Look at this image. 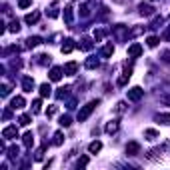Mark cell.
Segmentation results:
<instances>
[{
    "label": "cell",
    "mask_w": 170,
    "mask_h": 170,
    "mask_svg": "<svg viewBox=\"0 0 170 170\" xmlns=\"http://www.w3.org/2000/svg\"><path fill=\"white\" fill-rule=\"evenodd\" d=\"M156 120H158V122H162V124H170V114H158Z\"/></svg>",
    "instance_id": "17"
},
{
    "label": "cell",
    "mask_w": 170,
    "mask_h": 170,
    "mask_svg": "<svg viewBox=\"0 0 170 170\" xmlns=\"http://www.w3.org/2000/svg\"><path fill=\"white\" fill-rule=\"evenodd\" d=\"M116 130H118V120H112V122L110 124H106V132H116Z\"/></svg>",
    "instance_id": "16"
},
{
    "label": "cell",
    "mask_w": 170,
    "mask_h": 170,
    "mask_svg": "<svg viewBox=\"0 0 170 170\" xmlns=\"http://www.w3.org/2000/svg\"><path fill=\"white\" fill-rule=\"evenodd\" d=\"M64 20H66V22H72V8L64 10Z\"/></svg>",
    "instance_id": "25"
},
{
    "label": "cell",
    "mask_w": 170,
    "mask_h": 170,
    "mask_svg": "<svg viewBox=\"0 0 170 170\" xmlns=\"http://www.w3.org/2000/svg\"><path fill=\"white\" fill-rule=\"evenodd\" d=\"M16 154H18V148H16V146H12V148H10V158H14Z\"/></svg>",
    "instance_id": "33"
},
{
    "label": "cell",
    "mask_w": 170,
    "mask_h": 170,
    "mask_svg": "<svg viewBox=\"0 0 170 170\" xmlns=\"http://www.w3.org/2000/svg\"><path fill=\"white\" fill-rule=\"evenodd\" d=\"M142 96H144V90H142V88H138V86H134V88H130L128 90V100H140V98Z\"/></svg>",
    "instance_id": "2"
},
{
    "label": "cell",
    "mask_w": 170,
    "mask_h": 170,
    "mask_svg": "<svg viewBox=\"0 0 170 170\" xmlns=\"http://www.w3.org/2000/svg\"><path fill=\"white\" fill-rule=\"evenodd\" d=\"M48 116H54V114H56V106H52V108H48Z\"/></svg>",
    "instance_id": "34"
},
{
    "label": "cell",
    "mask_w": 170,
    "mask_h": 170,
    "mask_svg": "<svg viewBox=\"0 0 170 170\" xmlns=\"http://www.w3.org/2000/svg\"><path fill=\"white\" fill-rule=\"evenodd\" d=\"M32 144H34V136H32V132H26L24 134V146H32Z\"/></svg>",
    "instance_id": "14"
},
{
    "label": "cell",
    "mask_w": 170,
    "mask_h": 170,
    "mask_svg": "<svg viewBox=\"0 0 170 170\" xmlns=\"http://www.w3.org/2000/svg\"><path fill=\"white\" fill-rule=\"evenodd\" d=\"M22 88H24L26 92H32V88H34V80H32L30 76H26V78L22 80Z\"/></svg>",
    "instance_id": "7"
},
{
    "label": "cell",
    "mask_w": 170,
    "mask_h": 170,
    "mask_svg": "<svg viewBox=\"0 0 170 170\" xmlns=\"http://www.w3.org/2000/svg\"><path fill=\"white\" fill-rule=\"evenodd\" d=\"M4 138H8V140H12L18 136V130H16V126H8V128H4V132H2Z\"/></svg>",
    "instance_id": "4"
},
{
    "label": "cell",
    "mask_w": 170,
    "mask_h": 170,
    "mask_svg": "<svg viewBox=\"0 0 170 170\" xmlns=\"http://www.w3.org/2000/svg\"><path fill=\"white\" fill-rule=\"evenodd\" d=\"M26 42H28V46L32 48V46L40 44V36H30V38H28V40H26Z\"/></svg>",
    "instance_id": "18"
},
{
    "label": "cell",
    "mask_w": 170,
    "mask_h": 170,
    "mask_svg": "<svg viewBox=\"0 0 170 170\" xmlns=\"http://www.w3.org/2000/svg\"><path fill=\"white\" fill-rule=\"evenodd\" d=\"M144 134L148 136V140H154V138H156V136H158V134H156V130H146V132H144Z\"/></svg>",
    "instance_id": "29"
},
{
    "label": "cell",
    "mask_w": 170,
    "mask_h": 170,
    "mask_svg": "<svg viewBox=\"0 0 170 170\" xmlns=\"http://www.w3.org/2000/svg\"><path fill=\"white\" fill-rule=\"evenodd\" d=\"M70 124H72L70 116H62V118H60V126H70Z\"/></svg>",
    "instance_id": "27"
},
{
    "label": "cell",
    "mask_w": 170,
    "mask_h": 170,
    "mask_svg": "<svg viewBox=\"0 0 170 170\" xmlns=\"http://www.w3.org/2000/svg\"><path fill=\"white\" fill-rule=\"evenodd\" d=\"M98 104H100V100H92V102H88V104H86V106H82V110L78 112V122H84V120L90 116V114H92V110H94V108L98 106Z\"/></svg>",
    "instance_id": "1"
},
{
    "label": "cell",
    "mask_w": 170,
    "mask_h": 170,
    "mask_svg": "<svg viewBox=\"0 0 170 170\" xmlns=\"http://www.w3.org/2000/svg\"><path fill=\"white\" fill-rule=\"evenodd\" d=\"M76 68H78V64H76V62H68L66 66H64V72H66V74H74Z\"/></svg>",
    "instance_id": "13"
},
{
    "label": "cell",
    "mask_w": 170,
    "mask_h": 170,
    "mask_svg": "<svg viewBox=\"0 0 170 170\" xmlns=\"http://www.w3.org/2000/svg\"><path fill=\"white\" fill-rule=\"evenodd\" d=\"M60 50H62V54H70L74 50V40H64V44H62V48H60Z\"/></svg>",
    "instance_id": "5"
},
{
    "label": "cell",
    "mask_w": 170,
    "mask_h": 170,
    "mask_svg": "<svg viewBox=\"0 0 170 170\" xmlns=\"http://www.w3.org/2000/svg\"><path fill=\"white\" fill-rule=\"evenodd\" d=\"M140 152V144L138 142H128V144H126V154L128 156H136Z\"/></svg>",
    "instance_id": "3"
},
{
    "label": "cell",
    "mask_w": 170,
    "mask_h": 170,
    "mask_svg": "<svg viewBox=\"0 0 170 170\" xmlns=\"http://www.w3.org/2000/svg\"><path fill=\"white\" fill-rule=\"evenodd\" d=\"M60 78H62V68H52V70H50V80L58 82Z\"/></svg>",
    "instance_id": "9"
},
{
    "label": "cell",
    "mask_w": 170,
    "mask_h": 170,
    "mask_svg": "<svg viewBox=\"0 0 170 170\" xmlns=\"http://www.w3.org/2000/svg\"><path fill=\"white\" fill-rule=\"evenodd\" d=\"M112 52H114V46H112V44H106V46L102 48V54H104V56H112Z\"/></svg>",
    "instance_id": "19"
},
{
    "label": "cell",
    "mask_w": 170,
    "mask_h": 170,
    "mask_svg": "<svg viewBox=\"0 0 170 170\" xmlns=\"http://www.w3.org/2000/svg\"><path fill=\"white\" fill-rule=\"evenodd\" d=\"M8 30H10V32H18V30H20V22H18V20H12L10 26H8Z\"/></svg>",
    "instance_id": "21"
},
{
    "label": "cell",
    "mask_w": 170,
    "mask_h": 170,
    "mask_svg": "<svg viewBox=\"0 0 170 170\" xmlns=\"http://www.w3.org/2000/svg\"><path fill=\"white\" fill-rule=\"evenodd\" d=\"M62 140H64L62 132H56V134H54V144H56V146H60V144H62Z\"/></svg>",
    "instance_id": "23"
},
{
    "label": "cell",
    "mask_w": 170,
    "mask_h": 170,
    "mask_svg": "<svg viewBox=\"0 0 170 170\" xmlns=\"http://www.w3.org/2000/svg\"><path fill=\"white\" fill-rule=\"evenodd\" d=\"M40 100H34V104H32V106H34V112H40Z\"/></svg>",
    "instance_id": "31"
},
{
    "label": "cell",
    "mask_w": 170,
    "mask_h": 170,
    "mask_svg": "<svg viewBox=\"0 0 170 170\" xmlns=\"http://www.w3.org/2000/svg\"><path fill=\"white\" fill-rule=\"evenodd\" d=\"M98 66V60L96 58H88L86 60V68H96Z\"/></svg>",
    "instance_id": "22"
},
{
    "label": "cell",
    "mask_w": 170,
    "mask_h": 170,
    "mask_svg": "<svg viewBox=\"0 0 170 170\" xmlns=\"http://www.w3.org/2000/svg\"><path fill=\"white\" fill-rule=\"evenodd\" d=\"M50 92H52V88H50L48 84H42V86H40V94H42V96H50Z\"/></svg>",
    "instance_id": "20"
},
{
    "label": "cell",
    "mask_w": 170,
    "mask_h": 170,
    "mask_svg": "<svg viewBox=\"0 0 170 170\" xmlns=\"http://www.w3.org/2000/svg\"><path fill=\"white\" fill-rule=\"evenodd\" d=\"M148 46H150V48H154V46H158V38L156 36H150V38H148Z\"/></svg>",
    "instance_id": "26"
},
{
    "label": "cell",
    "mask_w": 170,
    "mask_h": 170,
    "mask_svg": "<svg viewBox=\"0 0 170 170\" xmlns=\"http://www.w3.org/2000/svg\"><path fill=\"white\" fill-rule=\"evenodd\" d=\"M82 44H80V48H82V50H90V48H92V40H90V38H82Z\"/></svg>",
    "instance_id": "15"
},
{
    "label": "cell",
    "mask_w": 170,
    "mask_h": 170,
    "mask_svg": "<svg viewBox=\"0 0 170 170\" xmlns=\"http://www.w3.org/2000/svg\"><path fill=\"white\" fill-rule=\"evenodd\" d=\"M10 106H12L14 110H16V108H24V98H22V96L12 98V104H10Z\"/></svg>",
    "instance_id": "10"
},
{
    "label": "cell",
    "mask_w": 170,
    "mask_h": 170,
    "mask_svg": "<svg viewBox=\"0 0 170 170\" xmlns=\"http://www.w3.org/2000/svg\"><path fill=\"white\" fill-rule=\"evenodd\" d=\"M102 36H104L102 30H96V32H94V38H96V40H102Z\"/></svg>",
    "instance_id": "32"
},
{
    "label": "cell",
    "mask_w": 170,
    "mask_h": 170,
    "mask_svg": "<svg viewBox=\"0 0 170 170\" xmlns=\"http://www.w3.org/2000/svg\"><path fill=\"white\" fill-rule=\"evenodd\" d=\"M30 4H32V0H18V6L20 8H28Z\"/></svg>",
    "instance_id": "28"
},
{
    "label": "cell",
    "mask_w": 170,
    "mask_h": 170,
    "mask_svg": "<svg viewBox=\"0 0 170 170\" xmlns=\"http://www.w3.org/2000/svg\"><path fill=\"white\" fill-rule=\"evenodd\" d=\"M18 122H20V124H22V126H26V124H30V116H28V114H22V116H20V118H18Z\"/></svg>",
    "instance_id": "24"
},
{
    "label": "cell",
    "mask_w": 170,
    "mask_h": 170,
    "mask_svg": "<svg viewBox=\"0 0 170 170\" xmlns=\"http://www.w3.org/2000/svg\"><path fill=\"white\" fill-rule=\"evenodd\" d=\"M140 14L142 16H150V14H154V8L148 6V4H140Z\"/></svg>",
    "instance_id": "11"
},
{
    "label": "cell",
    "mask_w": 170,
    "mask_h": 170,
    "mask_svg": "<svg viewBox=\"0 0 170 170\" xmlns=\"http://www.w3.org/2000/svg\"><path fill=\"white\" fill-rule=\"evenodd\" d=\"M142 54V46L140 44H132L128 48V56H132V58H136V56H140Z\"/></svg>",
    "instance_id": "6"
},
{
    "label": "cell",
    "mask_w": 170,
    "mask_h": 170,
    "mask_svg": "<svg viewBox=\"0 0 170 170\" xmlns=\"http://www.w3.org/2000/svg\"><path fill=\"white\" fill-rule=\"evenodd\" d=\"M100 150H102V142H100V140L92 142V144L88 146V152H90V154H96V152H100Z\"/></svg>",
    "instance_id": "8"
},
{
    "label": "cell",
    "mask_w": 170,
    "mask_h": 170,
    "mask_svg": "<svg viewBox=\"0 0 170 170\" xmlns=\"http://www.w3.org/2000/svg\"><path fill=\"white\" fill-rule=\"evenodd\" d=\"M38 18H40V12H32V14H28V16H26V22H28V24H34V22H38Z\"/></svg>",
    "instance_id": "12"
},
{
    "label": "cell",
    "mask_w": 170,
    "mask_h": 170,
    "mask_svg": "<svg viewBox=\"0 0 170 170\" xmlns=\"http://www.w3.org/2000/svg\"><path fill=\"white\" fill-rule=\"evenodd\" d=\"M86 164H88V158L84 156V158H80V160H78V168H80V166H86Z\"/></svg>",
    "instance_id": "30"
}]
</instances>
